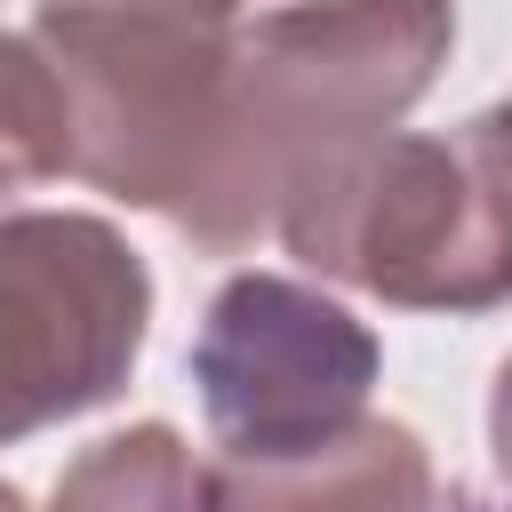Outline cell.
I'll return each instance as SVG.
<instances>
[{"label":"cell","instance_id":"obj_1","mask_svg":"<svg viewBox=\"0 0 512 512\" xmlns=\"http://www.w3.org/2000/svg\"><path fill=\"white\" fill-rule=\"evenodd\" d=\"M448 48L456 0H280L240 16L208 168L176 232L208 256L264 240L320 168L400 128V112L440 80Z\"/></svg>","mask_w":512,"mask_h":512},{"label":"cell","instance_id":"obj_2","mask_svg":"<svg viewBox=\"0 0 512 512\" xmlns=\"http://www.w3.org/2000/svg\"><path fill=\"white\" fill-rule=\"evenodd\" d=\"M280 248L400 312L512 304V104L384 128L280 208Z\"/></svg>","mask_w":512,"mask_h":512},{"label":"cell","instance_id":"obj_3","mask_svg":"<svg viewBox=\"0 0 512 512\" xmlns=\"http://www.w3.org/2000/svg\"><path fill=\"white\" fill-rule=\"evenodd\" d=\"M248 0H32L72 104V176L184 224Z\"/></svg>","mask_w":512,"mask_h":512},{"label":"cell","instance_id":"obj_4","mask_svg":"<svg viewBox=\"0 0 512 512\" xmlns=\"http://www.w3.org/2000/svg\"><path fill=\"white\" fill-rule=\"evenodd\" d=\"M152 328L144 256L80 208L0 216V448L104 408Z\"/></svg>","mask_w":512,"mask_h":512},{"label":"cell","instance_id":"obj_5","mask_svg":"<svg viewBox=\"0 0 512 512\" xmlns=\"http://www.w3.org/2000/svg\"><path fill=\"white\" fill-rule=\"evenodd\" d=\"M376 336L288 272H232L192 336V384L224 456H272L368 416Z\"/></svg>","mask_w":512,"mask_h":512},{"label":"cell","instance_id":"obj_6","mask_svg":"<svg viewBox=\"0 0 512 512\" xmlns=\"http://www.w3.org/2000/svg\"><path fill=\"white\" fill-rule=\"evenodd\" d=\"M440 496L432 448L400 416H360L272 456L216 448L200 464V512H440Z\"/></svg>","mask_w":512,"mask_h":512},{"label":"cell","instance_id":"obj_7","mask_svg":"<svg viewBox=\"0 0 512 512\" xmlns=\"http://www.w3.org/2000/svg\"><path fill=\"white\" fill-rule=\"evenodd\" d=\"M48 512H200V456L176 424L104 432L56 472Z\"/></svg>","mask_w":512,"mask_h":512},{"label":"cell","instance_id":"obj_8","mask_svg":"<svg viewBox=\"0 0 512 512\" xmlns=\"http://www.w3.org/2000/svg\"><path fill=\"white\" fill-rule=\"evenodd\" d=\"M48 176H72V104L40 40L0 24V200Z\"/></svg>","mask_w":512,"mask_h":512},{"label":"cell","instance_id":"obj_9","mask_svg":"<svg viewBox=\"0 0 512 512\" xmlns=\"http://www.w3.org/2000/svg\"><path fill=\"white\" fill-rule=\"evenodd\" d=\"M488 456H496V480L512 488V360L488 384Z\"/></svg>","mask_w":512,"mask_h":512},{"label":"cell","instance_id":"obj_10","mask_svg":"<svg viewBox=\"0 0 512 512\" xmlns=\"http://www.w3.org/2000/svg\"><path fill=\"white\" fill-rule=\"evenodd\" d=\"M440 512H488V504H472V496H456V488H448V496H440Z\"/></svg>","mask_w":512,"mask_h":512},{"label":"cell","instance_id":"obj_11","mask_svg":"<svg viewBox=\"0 0 512 512\" xmlns=\"http://www.w3.org/2000/svg\"><path fill=\"white\" fill-rule=\"evenodd\" d=\"M0 512H24V496H16V488H8V480H0Z\"/></svg>","mask_w":512,"mask_h":512}]
</instances>
